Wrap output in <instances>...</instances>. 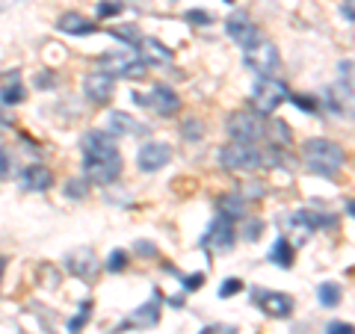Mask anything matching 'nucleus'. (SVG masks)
Returning a JSON list of instances; mask_svg holds the SVG:
<instances>
[{"label":"nucleus","mask_w":355,"mask_h":334,"mask_svg":"<svg viewBox=\"0 0 355 334\" xmlns=\"http://www.w3.org/2000/svg\"><path fill=\"white\" fill-rule=\"evenodd\" d=\"M137 249H139L142 254H154V249H151V246H146V243H139V246H137Z\"/></svg>","instance_id":"nucleus-38"},{"label":"nucleus","mask_w":355,"mask_h":334,"mask_svg":"<svg viewBox=\"0 0 355 334\" xmlns=\"http://www.w3.org/2000/svg\"><path fill=\"white\" fill-rule=\"evenodd\" d=\"M125 266H128V252L116 249L113 254H110V261H107V270H110V272H121Z\"/></svg>","instance_id":"nucleus-27"},{"label":"nucleus","mask_w":355,"mask_h":334,"mask_svg":"<svg viewBox=\"0 0 355 334\" xmlns=\"http://www.w3.org/2000/svg\"><path fill=\"white\" fill-rule=\"evenodd\" d=\"M83 172L89 181L95 184H113L121 175V157H110V160H83Z\"/></svg>","instance_id":"nucleus-11"},{"label":"nucleus","mask_w":355,"mask_h":334,"mask_svg":"<svg viewBox=\"0 0 355 334\" xmlns=\"http://www.w3.org/2000/svg\"><path fill=\"white\" fill-rule=\"evenodd\" d=\"M21 184H24V189H30V193H44V189H51L53 175H51V169H44V166H27L24 175H21Z\"/></svg>","instance_id":"nucleus-20"},{"label":"nucleus","mask_w":355,"mask_h":334,"mask_svg":"<svg viewBox=\"0 0 355 334\" xmlns=\"http://www.w3.org/2000/svg\"><path fill=\"white\" fill-rule=\"evenodd\" d=\"M254 299H258V305L263 308V314L270 317H291L293 314V299L287 293H254Z\"/></svg>","instance_id":"nucleus-16"},{"label":"nucleus","mask_w":355,"mask_h":334,"mask_svg":"<svg viewBox=\"0 0 355 334\" xmlns=\"http://www.w3.org/2000/svg\"><path fill=\"white\" fill-rule=\"evenodd\" d=\"M119 12H121V3H116V0H101V3H98V15L101 18L119 15Z\"/></svg>","instance_id":"nucleus-29"},{"label":"nucleus","mask_w":355,"mask_h":334,"mask_svg":"<svg viewBox=\"0 0 355 334\" xmlns=\"http://www.w3.org/2000/svg\"><path fill=\"white\" fill-rule=\"evenodd\" d=\"M65 270H69L71 275L77 278H95L98 272V258H95V252L92 249H74L65 254Z\"/></svg>","instance_id":"nucleus-13"},{"label":"nucleus","mask_w":355,"mask_h":334,"mask_svg":"<svg viewBox=\"0 0 355 334\" xmlns=\"http://www.w3.org/2000/svg\"><path fill=\"white\" fill-rule=\"evenodd\" d=\"M175 53L166 48L163 42L157 39H139V60L142 62H154V65H166V62H172Z\"/></svg>","instance_id":"nucleus-19"},{"label":"nucleus","mask_w":355,"mask_h":334,"mask_svg":"<svg viewBox=\"0 0 355 334\" xmlns=\"http://www.w3.org/2000/svg\"><path fill=\"white\" fill-rule=\"evenodd\" d=\"M142 104L154 107V113H160V116H172V113H178V107H181V98L175 95L172 86H163V83H160V86L151 89L148 98L142 95Z\"/></svg>","instance_id":"nucleus-15"},{"label":"nucleus","mask_w":355,"mask_h":334,"mask_svg":"<svg viewBox=\"0 0 355 334\" xmlns=\"http://www.w3.org/2000/svg\"><path fill=\"white\" fill-rule=\"evenodd\" d=\"M169 160H172V148L166 146V142H146L137 154V163L142 172H157Z\"/></svg>","instance_id":"nucleus-10"},{"label":"nucleus","mask_w":355,"mask_h":334,"mask_svg":"<svg viewBox=\"0 0 355 334\" xmlns=\"http://www.w3.org/2000/svg\"><path fill=\"white\" fill-rule=\"evenodd\" d=\"M270 263L282 266V270H287V266L293 263V246H291V240L279 237V240L272 243V249H270Z\"/></svg>","instance_id":"nucleus-22"},{"label":"nucleus","mask_w":355,"mask_h":334,"mask_svg":"<svg viewBox=\"0 0 355 334\" xmlns=\"http://www.w3.org/2000/svg\"><path fill=\"white\" fill-rule=\"evenodd\" d=\"M225 130L228 137L234 142H252L263 137V121L258 113H249V109H237V113H231L228 121H225Z\"/></svg>","instance_id":"nucleus-5"},{"label":"nucleus","mask_w":355,"mask_h":334,"mask_svg":"<svg viewBox=\"0 0 355 334\" xmlns=\"http://www.w3.org/2000/svg\"><path fill=\"white\" fill-rule=\"evenodd\" d=\"M202 246L207 252H228L231 246H234V228H231V219H225V216L214 219V225H210L207 234L202 237Z\"/></svg>","instance_id":"nucleus-9"},{"label":"nucleus","mask_w":355,"mask_h":334,"mask_svg":"<svg viewBox=\"0 0 355 334\" xmlns=\"http://www.w3.org/2000/svg\"><path fill=\"white\" fill-rule=\"evenodd\" d=\"M205 284V272H193V275H187L184 278V290H198V287H202Z\"/></svg>","instance_id":"nucleus-30"},{"label":"nucleus","mask_w":355,"mask_h":334,"mask_svg":"<svg viewBox=\"0 0 355 334\" xmlns=\"http://www.w3.org/2000/svg\"><path fill=\"white\" fill-rule=\"evenodd\" d=\"M287 98H291L287 86L282 80H275V77H261V80L254 83V89H252V104L263 116L275 113V109H279Z\"/></svg>","instance_id":"nucleus-2"},{"label":"nucleus","mask_w":355,"mask_h":334,"mask_svg":"<svg viewBox=\"0 0 355 334\" xmlns=\"http://www.w3.org/2000/svg\"><path fill=\"white\" fill-rule=\"evenodd\" d=\"M184 133L190 139H196V137H202V121L198 118H187V125H184Z\"/></svg>","instance_id":"nucleus-32"},{"label":"nucleus","mask_w":355,"mask_h":334,"mask_svg":"<svg viewBox=\"0 0 355 334\" xmlns=\"http://www.w3.org/2000/svg\"><path fill=\"white\" fill-rule=\"evenodd\" d=\"M317 299H320V305H326V308H335L340 302V287L335 281H326V284H320L317 287Z\"/></svg>","instance_id":"nucleus-24"},{"label":"nucleus","mask_w":355,"mask_h":334,"mask_svg":"<svg viewBox=\"0 0 355 334\" xmlns=\"http://www.w3.org/2000/svg\"><path fill=\"white\" fill-rule=\"evenodd\" d=\"M261 151L249 146V142H231V146H222L219 148V163L225 169H234V172H249V169H258L261 166Z\"/></svg>","instance_id":"nucleus-3"},{"label":"nucleus","mask_w":355,"mask_h":334,"mask_svg":"<svg viewBox=\"0 0 355 334\" xmlns=\"http://www.w3.org/2000/svg\"><path fill=\"white\" fill-rule=\"evenodd\" d=\"M225 30H228V36L234 39L243 51L252 48V44L261 39V33H258V27H254L252 21H249V15H240V12L231 15V18L225 21Z\"/></svg>","instance_id":"nucleus-12"},{"label":"nucleus","mask_w":355,"mask_h":334,"mask_svg":"<svg viewBox=\"0 0 355 334\" xmlns=\"http://www.w3.org/2000/svg\"><path fill=\"white\" fill-rule=\"evenodd\" d=\"M326 334H352V326L349 322H331L326 328Z\"/></svg>","instance_id":"nucleus-34"},{"label":"nucleus","mask_w":355,"mask_h":334,"mask_svg":"<svg viewBox=\"0 0 355 334\" xmlns=\"http://www.w3.org/2000/svg\"><path fill=\"white\" fill-rule=\"evenodd\" d=\"M160 302H163L160 290H154L146 305H139L125 322H121L119 331H121V328H154V326L160 322Z\"/></svg>","instance_id":"nucleus-8"},{"label":"nucleus","mask_w":355,"mask_h":334,"mask_svg":"<svg viewBox=\"0 0 355 334\" xmlns=\"http://www.w3.org/2000/svg\"><path fill=\"white\" fill-rule=\"evenodd\" d=\"M222 207V213H225V219H240V216H246V204H243V198L240 195H225L219 202Z\"/></svg>","instance_id":"nucleus-23"},{"label":"nucleus","mask_w":355,"mask_h":334,"mask_svg":"<svg viewBox=\"0 0 355 334\" xmlns=\"http://www.w3.org/2000/svg\"><path fill=\"white\" fill-rule=\"evenodd\" d=\"M89 317H92V302H83V305H80V314H77V317L69 322V331L77 334V331H80L86 322H89Z\"/></svg>","instance_id":"nucleus-25"},{"label":"nucleus","mask_w":355,"mask_h":334,"mask_svg":"<svg viewBox=\"0 0 355 334\" xmlns=\"http://www.w3.org/2000/svg\"><path fill=\"white\" fill-rule=\"evenodd\" d=\"M65 193H69V198H86L89 184L83 181V177H71V181L65 184Z\"/></svg>","instance_id":"nucleus-26"},{"label":"nucleus","mask_w":355,"mask_h":334,"mask_svg":"<svg viewBox=\"0 0 355 334\" xmlns=\"http://www.w3.org/2000/svg\"><path fill=\"white\" fill-rule=\"evenodd\" d=\"M80 151H83V160H110V157H119L116 139L110 137L107 130H89V133H83Z\"/></svg>","instance_id":"nucleus-7"},{"label":"nucleus","mask_w":355,"mask_h":334,"mask_svg":"<svg viewBox=\"0 0 355 334\" xmlns=\"http://www.w3.org/2000/svg\"><path fill=\"white\" fill-rule=\"evenodd\" d=\"M101 65L110 77H128V80H139V77H146V62L139 60V53L133 51H121V53H107L101 57Z\"/></svg>","instance_id":"nucleus-6"},{"label":"nucleus","mask_w":355,"mask_h":334,"mask_svg":"<svg viewBox=\"0 0 355 334\" xmlns=\"http://www.w3.org/2000/svg\"><path fill=\"white\" fill-rule=\"evenodd\" d=\"M340 15L347 18V21H352L355 15H352V0H343V6H340Z\"/></svg>","instance_id":"nucleus-36"},{"label":"nucleus","mask_w":355,"mask_h":334,"mask_svg":"<svg viewBox=\"0 0 355 334\" xmlns=\"http://www.w3.org/2000/svg\"><path fill=\"white\" fill-rule=\"evenodd\" d=\"M240 290H243L240 278H228V281H222V287H219V299H231V296H237Z\"/></svg>","instance_id":"nucleus-28"},{"label":"nucleus","mask_w":355,"mask_h":334,"mask_svg":"<svg viewBox=\"0 0 355 334\" xmlns=\"http://www.w3.org/2000/svg\"><path fill=\"white\" fill-rule=\"evenodd\" d=\"M198 334H234V328L231 326H207L205 331H198Z\"/></svg>","instance_id":"nucleus-35"},{"label":"nucleus","mask_w":355,"mask_h":334,"mask_svg":"<svg viewBox=\"0 0 355 334\" xmlns=\"http://www.w3.org/2000/svg\"><path fill=\"white\" fill-rule=\"evenodd\" d=\"M113 77H110L107 71H92V74H86V80H83V92L89 101H95V104H107L110 101V95H113Z\"/></svg>","instance_id":"nucleus-14"},{"label":"nucleus","mask_w":355,"mask_h":334,"mask_svg":"<svg viewBox=\"0 0 355 334\" xmlns=\"http://www.w3.org/2000/svg\"><path fill=\"white\" fill-rule=\"evenodd\" d=\"M243 62H246V69L254 71L258 77H270L275 69H279V51H275L272 42H266L263 36L252 44V48H246V53H243Z\"/></svg>","instance_id":"nucleus-4"},{"label":"nucleus","mask_w":355,"mask_h":334,"mask_svg":"<svg viewBox=\"0 0 355 334\" xmlns=\"http://www.w3.org/2000/svg\"><path fill=\"white\" fill-rule=\"evenodd\" d=\"M187 21H190V24H210V12H202V9H190V12H187Z\"/></svg>","instance_id":"nucleus-31"},{"label":"nucleus","mask_w":355,"mask_h":334,"mask_svg":"<svg viewBox=\"0 0 355 334\" xmlns=\"http://www.w3.org/2000/svg\"><path fill=\"white\" fill-rule=\"evenodd\" d=\"M57 27L62 33H69V36H89L95 27H92V21H86L83 15H77V12H65L60 21H57Z\"/></svg>","instance_id":"nucleus-21"},{"label":"nucleus","mask_w":355,"mask_h":334,"mask_svg":"<svg viewBox=\"0 0 355 334\" xmlns=\"http://www.w3.org/2000/svg\"><path fill=\"white\" fill-rule=\"evenodd\" d=\"M24 80H21V71H3L0 74V101L6 107L9 104H21L24 101Z\"/></svg>","instance_id":"nucleus-17"},{"label":"nucleus","mask_w":355,"mask_h":334,"mask_svg":"<svg viewBox=\"0 0 355 334\" xmlns=\"http://www.w3.org/2000/svg\"><path fill=\"white\" fill-rule=\"evenodd\" d=\"M225 3H234V0H225Z\"/></svg>","instance_id":"nucleus-40"},{"label":"nucleus","mask_w":355,"mask_h":334,"mask_svg":"<svg viewBox=\"0 0 355 334\" xmlns=\"http://www.w3.org/2000/svg\"><path fill=\"white\" fill-rule=\"evenodd\" d=\"M107 133L110 137H137L142 133V125H137V118L121 113V109H113V113H107Z\"/></svg>","instance_id":"nucleus-18"},{"label":"nucleus","mask_w":355,"mask_h":334,"mask_svg":"<svg viewBox=\"0 0 355 334\" xmlns=\"http://www.w3.org/2000/svg\"><path fill=\"white\" fill-rule=\"evenodd\" d=\"M302 157H305L308 172L323 175V177H335L343 169V163H347L343 148L338 146V142H331V139H311V142H305Z\"/></svg>","instance_id":"nucleus-1"},{"label":"nucleus","mask_w":355,"mask_h":334,"mask_svg":"<svg viewBox=\"0 0 355 334\" xmlns=\"http://www.w3.org/2000/svg\"><path fill=\"white\" fill-rule=\"evenodd\" d=\"M3 270H6V258H0V278H3Z\"/></svg>","instance_id":"nucleus-39"},{"label":"nucleus","mask_w":355,"mask_h":334,"mask_svg":"<svg viewBox=\"0 0 355 334\" xmlns=\"http://www.w3.org/2000/svg\"><path fill=\"white\" fill-rule=\"evenodd\" d=\"M258 234H261V222H252V228L246 225V237H249V240H254Z\"/></svg>","instance_id":"nucleus-37"},{"label":"nucleus","mask_w":355,"mask_h":334,"mask_svg":"<svg viewBox=\"0 0 355 334\" xmlns=\"http://www.w3.org/2000/svg\"><path fill=\"white\" fill-rule=\"evenodd\" d=\"M291 101H293L299 109H305V113H314V109H317V104L308 101V95H291Z\"/></svg>","instance_id":"nucleus-33"}]
</instances>
